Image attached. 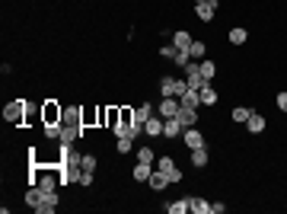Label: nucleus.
<instances>
[{
  "label": "nucleus",
  "instance_id": "nucleus-24",
  "mask_svg": "<svg viewBox=\"0 0 287 214\" xmlns=\"http://www.w3.org/2000/svg\"><path fill=\"white\" fill-rule=\"evenodd\" d=\"M188 55H191V61H204V58H208V45H204L201 38H195L191 48H188Z\"/></svg>",
  "mask_w": 287,
  "mask_h": 214
},
{
  "label": "nucleus",
  "instance_id": "nucleus-22",
  "mask_svg": "<svg viewBox=\"0 0 287 214\" xmlns=\"http://www.w3.org/2000/svg\"><path fill=\"white\" fill-rule=\"evenodd\" d=\"M198 96H201V106H217V90L211 83H204L201 90H198Z\"/></svg>",
  "mask_w": 287,
  "mask_h": 214
},
{
  "label": "nucleus",
  "instance_id": "nucleus-6",
  "mask_svg": "<svg viewBox=\"0 0 287 214\" xmlns=\"http://www.w3.org/2000/svg\"><path fill=\"white\" fill-rule=\"evenodd\" d=\"M195 16L201 23H211L217 16V0H204V3H195Z\"/></svg>",
  "mask_w": 287,
  "mask_h": 214
},
{
  "label": "nucleus",
  "instance_id": "nucleus-18",
  "mask_svg": "<svg viewBox=\"0 0 287 214\" xmlns=\"http://www.w3.org/2000/svg\"><path fill=\"white\" fill-rule=\"evenodd\" d=\"M176 118L182 122V128H191V125H198V109H185V106H182Z\"/></svg>",
  "mask_w": 287,
  "mask_h": 214
},
{
  "label": "nucleus",
  "instance_id": "nucleus-34",
  "mask_svg": "<svg viewBox=\"0 0 287 214\" xmlns=\"http://www.w3.org/2000/svg\"><path fill=\"white\" fill-rule=\"evenodd\" d=\"M188 61H191V55H188V51H176V58H173V64H176V68H185Z\"/></svg>",
  "mask_w": 287,
  "mask_h": 214
},
{
  "label": "nucleus",
  "instance_id": "nucleus-27",
  "mask_svg": "<svg viewBox=\"0 0 287 214\" xmlns=\"http://www.w3.org/2000/svg\"><path fill=\"white\" fill-rule=\"evenodd\" d=\"M115 150H118V153H131L134 150V138H128V135L115 138Z\"/></svg>",
  "mask_w": 287,
  "mask_h": 214
},
{
  "label": "nucleus",
  "instance_id": "nucleus-5",
  "mask_svg": "<svg viewBox=\"0 0 287 214\" xmlns=\"http://www.w3.org/2000/svg\"><path fill=\"white\" fill-rule=\"evenodd\" d=\"M179 109H182L179 96H163V99H160V109H156V112H160L163 118H176V115H179Z\"/></svg>",
  "mask_w": 287,
  "mask_h": 214
},
{
  "label": "nucleus",
  "instance_id": "nucleus-39",
  "mask_svg": "<svg viewBox=\"0 0 287 214\" xmlns=\"http://www.w3.org/2000/svg\"><path fill=\"white\" fill-rule=\"evenodd\" d=\"M195 3H204V0H195Z\"/></svg>",
  "mask_w": 287,
  "mask_h": 214
},
{
  "label": "nucleus",
  "instance_id": "nucleus-11",
  "mask_svg": "<svg viewBox=\"0 0 287 214\" xmlns=\"http://www.w3.org/2000/svg\"><path fill=\"white\" fill-rule=\"evenodd\" d=\"M265 125H268V122H265V115H262V112H255V109H252L249 122H246V131H249V135H262V131H265Z\"/></svg>",
  "mask_w": 287,
  "mask_h": 214
},
{
  "label": "nucleus",
  "instance_id": "nucleus-38",
  "mask_svg": "<svg viewBox=\"0 0 287 214\" xmlns=\"http://www.w3.org/2000/svg\"><path fill=\"white\" fill-rule=\"evenodd\" d=\"M223 211H227V205H223V202H211V214H223Z\"/></svg>",
  "mask_w": 287,
  "mask_h": 214
},
{
  "label": "nucleus",
  "instance_id": "nucleus-17",
  "mask_svg": "<svg viewBox=\"0 0 287 214\" xmlns=\"http://www.w3.org/2000/svg\"><path fill=\"white\" fill-rule=\"evenodd\" d=\"M208 160H211L208 147H198V150H191V166H195V170H204V166H208Z\"/></svg>",
  "mask_w": 287,
  "mask_h": 214
},
{
  "label": "nucleus",
  "instance_id": "nucleus-1",
  "mask_svg": "<svg viewBox=\"0 0 287 214\" xmlns=\"http://www.w3.org/2000/svg\"><path fill=\"white\" fill-rule=\"evenodd\" d=\"M26 109H29V99H13V103L3 106V122L16 125V128H26Z\"/></svg>",
  "mask_w": 287,
  "mask_h": 214
},
{
  "label": "nucleus",
  "instance_id": "nucleus-14",
  "mask_svg": "<svg viewBox=\"0 0 287 214\" xmlns=\"http://www.w3.org/2000/svg\"><path fill=\"white\" fill-rule=\"evenodd\" d=\"M163 138H169V141H173V138H182V122L179 118H166V122H163Z\"/></svg>",
  "mask_w": 287,
  "mask_h": 214
},
{
  "label": "nucleus",
  "instance_id": "nucleus-28",
  "mask_svg": "<svg viewBox=\"0 0 287 214\" xmlns=\"http://www.w3.org/2000/svg\"><path fill=\"white\" fill-rule=\"evenodd\" d=\"M191 211H195V214H211V202L201 198V195H195V198H191Z\"/></svg>",
  "mask_w": 287,
  "mask_h": 214
},
{
  "label": "nucleus",
  "instance_id": "nucleus-8",
  "mask_svg": "<svg viewBox=\"0 0 287 214\" xmlns=\"http://www.w3.org/2000/svg\"><path fill=\"white\" fill-rule=\"evenodd\" d=\"M61 125H83V106H64V118ZM86 128V125H83Z\"/></svg>",
  "mask_w": 287,
  "mask_h": 214
},
{
  "label": "nucleus",
  "instance_id": "nucleus-36",
  "mask_svg": "<svg viewBox=\"0 0 287 214\" xmlns=\"http://www.w3.org/2000/svg\"><path fill=\"white\" fill-rule=\"evenodd\" d=\"M182 179H185V173H182L179 166H173V170H169V182L176 185V182H182Z\"/></svg>",
  "mask_w": 287,
  "mask_h": 214
},
{
  "label": "nucleus",
  "instance_id": "nucleus-19",
  "mask_svg": "<svg viewBox=\"0 0 287 214\" xmlns=\"http://www.w3.org/2000/svg\"><path fill=\"white\" fill-rule=\"evenodd\" d=\"M42 198H45V192L38 189V185H29V192H26V205H29L32 211H36L38 205H42Z\"/></svg>",
  "mask_w": 287,
  "mask_h": 214
},
{
  "label": "nucleus",
  "instance_id": "nucleus-37",
  "mask_svg": "<svg viewBox=\"0 0 287 214\" xmlns=\"http://www.w3.org/2000/svg\"><path fill=\"white\" fill-rule=\"evenodd\" d=\"M275 106L281 112H287V93H278V96H275Z\"/></svg>",
  "mask_w": 287,
  "mask_h": 214
},
{
  "label": "nucleus",
  "instance_id": "nucleus-3",
  "mask_svg": "<svg viewBox=\"0 0 287 214\" xmlns=\"http://www.w3.org/2000/svg\"><path fill=\"white\" fill-rule=\"evenodd\" d=\"M64 118V106L54 103V99H45L42 103V125H61Z\"/></svg>",
  "mask_w": 287,
  "mask_h": 214
},
{
  "label": "nucleus",
  "instance_id": "nucleus-25",
  "mask_svg": "<svg viewBox=\"0 0 287 214\" xmlns=\"http://www.w3.org/2000/svg\"><path fill=\"white\" fill-rule=\"evenodd\" d=\"M249 115H252V109H249V106H236V109L230 112V118H233L236 125H246V122H249Z\"/></svg>",
  "mask_w": 287,
  "mask_h": 214
},
{
  "label": "nucleus",
  "instance_id": "nucleus-16",
  "mask_svg": "<svg viewBox=\"0 0 287 214\" xmlns=\"http://www.w3.org/2000/svg\"><path fill=\"white\" fill-rule=\"evenodd\" d=\"M179 103L185 106V109H201V96H198V90H185L179 96Z\"/></svg>",
  "mask_w": 287,
  "mask_h": 214
},
{
  "label": "nucleus",
  "instance_id": "nucleus-31",
  "mask_svg": "<svg viewBox=\"0 0 287 214\" xmlns=\"http://www.w3.org/2000/svg\"><path fill=\"white\" fill-rule=\"evenodd\" d=\"M156 170H163V173H169V170H173V166H176V160L173 157H169V153H160V157H156Z\"/></svg>",
  "mask_w": 287,
  "mask_h": 214
},
{
  "label": "nucleus",
  "instance_id": "nucleus-32",
  "mask_svg": "<svg viewBox=\"0 0 287 214\" xmlns=\"http://www.w3.org/2000/svg\"><path fill=\"white\" fill-rule=\"evenodd\" d=\"M96 166H99L96 153H83V173H96Z\"/></svg>",
  "mask_w": 287,
  "mask_h": 214
},
{
  "label": "nucleus",
  "instance_id": "nucleus-7",
  "mask_svg": "<svg viewBox=\"0 0 287 214\" xmlns=\"http://www.w3.org/2000/svg\"><path fill=\"white\" fill-rule=\"evenodd\" d=\"M58 205H61L58 189H54V192H45V198H42V205L36 208V214H54V211H58Z\"/></svg>",
  "mask_w": 287,
  "mask_h": 214
},
{
  "label": "nucleus",
  "instance_id": "nucleus-2",
  "mask_svg": "<svg viewBox=\"0 0 287 214\" xmlns=\"http://www.w3.org/2000/svg\"><path fill=\"white\" fill-rule=\"evenodd\" d=\"M188 90V83L182 77H169V73H160V96H182Z\"/></svg>",
  "mask_w": 287,
  "mask_h": 214
},
{
  "label": "nucleus",
  "instance_id": "nucleus-15",
  "mask_svg": "<svg viewBox=\"0 0 287 214\" xmlns=\"http://www.w3.org/2000/svg\"><path fill=\"white\" fill-rule=\"evenodd\" d=\"M134 182H147L150 176H153V163H134Z\"/></svg>",
  "mask_w": 287,
  "mask_h": 214
},
{
  "label": "nucleus",
  "instance_id": "nucleus-29",
  "mask_svg": "<svg viewBox=\"0 0 287 214\" xmlns=\"http://www.w3.org/2000/svg\"><path fill=\"white\" fill-rule=\"evenodd\" d=\"M198 64H201V77L211 83V80H214V73H217V64H214V61H208V58H204V61H198Z\"/></svg>",
  "mask_w": 287,
  "mask_h": 214
},
{
  "label": "nucleus",
  "instance_id": "nucleus-23",
  "mask_svg": "<svg viewBox=\"0 0 287 214\" xmlns=\"http://www.w3.org/2000/svg\"><path fill=\"white\" fill-rule=\"evenodd\" d=\"M150 115H156V109H153V103H141V106H138V109H134V122H141V125H144V122H147V118H150Z\"/></svg>",
  "mask_w": 287,
  "mask_h": 214
},
{
  "label": "nucleus",
  "instance_id": "nucleus-4",
  "mask_svg": "<svg viewBox=\"0 0 287 214\" xmlns=\"http://www.w3.org/2000/svg\"><path fill=\"white\" fill-rule=\"evenodd\" d=\"M182 141H185V147H188V150L208 147V141H204V131H198L195 125H191V128H182Z\"/></svg>",
  "mask_w": 287,
  "mask_h": 214
},
{
  "label": "nucleus",
  "instance_id": "nucleus-35",
  "mask_svg": "<svg viewBox=\"0 0 287 214\" xmlns=\"http://www.w3.org/2000/svg\"><path fill=\"white\" fill-rule=\"evenodd\" d=\"M96 182V173H80V179H77V185H83V189H90V185Z\"/></svg>",
  "mask_w": 287,
  "mask_h": 214
},
{
  "label": "nucleus",
  "instance_id": "nucleus-20",
  "mask_svg": "<svg viewBox=\"0 0 287 214\" xmlns=\"http://www.w3.org/2000/svg\"><path fill=\"white\" fill-rule=\"evenodd\" d=\"M118 118H121V106H106V128H118Z\"/></svg>",
  "mask_w": 287,
  "mask_h": 214
},
{
  "label": "nucleus",
  "instance_id": "nucleus-10",
  "mask_svg": "<svg viewBox=\"0 0 287 214\" xmlns=\"http://www.w3.org/2000/svg\"><path fill=\"white\" fill-rule=\"evenodd\" d=\"M147 185H150L153 192H163L166 185H173V182H169V173H163V170H156V166H153V176L147 179Z\"/></svg>",
  "mask_w": 287,
  "mask_h": 214
},
{
  "label": "nucleus",
  "instance_id": "nucleus-13",
  "mask_svg": "<svg viewBox=\"0 0 287 214\" xmlns=\"http://www.w3.org/2000/svg\"><path fill=\"white\" fill-rule=\"evenodd\" d=\"M191 42H195V38L188 36V29H176V32H173V45H176L179 51H188Z\"/></svg>",
  "mask_w": 287,
  "mask_h": 214
},
{
  "label": "nucleus",
  "instance_id": "nucleus-9",
  "mask_svg": "<svg viewBox=\"0 0 287 214\" xmlns=\"http://www.w3.org/2000/svg\"><path fill=\"white\" fill-rule=\"evenodd\" d=\"M163 122H166V118H163L160 112H156V115H150L147 122H144V135H147V138H160L163 135Z\"/></svg>",
  "mask_w": 287,
  "mask_h": 214
},
{
  "label": "nucleus",
  "instance_id": "nucleus-12",
  "mask_svg": "<svg viewBox=\"0 0 287 214\" xmlns=\"http://www.w3.org/2000/svg\"><path fill=\"white\" fill-rule=\"evenodd\" d=\"M191 198H195V195L176 198V202H169V205H166V211H169V214H188V211H191Z\"/></svg>",
  "mask_w": 287,
  "mask_h": 214
},
{
  "label": "nucleus",
  "instance_id": "nucleus-21",
  "mask_svg": "<svg viewBox=\"0 0 287 214\" xmlns=\"http://www.w3.org/2000/svg\"><path fill=\"white\" fill-rule=\"evenodd\" d=\"M227 38H230V45H246L249 42V32H246V26H233Z\"/></svg>",
  "mask_w": 287,
  "mask_h": 214
},
{
  "label": "nucleus",
  "instance_id": "nucleus-30",
  "mask_svg": "<svg viewBox=\"0 0 287 214\" xmlns=\"http://www.w3.org/2000/svg\"><path fill=\"white\" fill-rule=\"evenodd\" d=\"M134 122V109L131 106H121V118H118V128H128V125ZM115 131V128H112Z\"/></svg>",
  "mask_w": 287,
  "mask_h": 214
},
{
  "label": "nucleus",
  "instance_id": "nucleus-26",
  "mask_svg": "<svg viewBox=\"0 0 287 214\" xmlns=\"http://www.w3.org/2000/svg\"><path fill=\"white\" fill-rule=\"evenodd\" d=\"M138 163H156V150L153 147H138Z\"/></svg>",
  "mask_w": 287,
  "mask_h": 214
},
{
  "label": "nucleus",
  "instance_id": "nucleus-33",
  "mask_svg": "<svg viewBox=\"0 0 287 214\" xmlns=\"http://www.w3.org/2000/svg\"><path fill=\"white\" fill-rule=\"evenodd\" d=\"M176 51H179V48H176L173 42H169V45H160V58H166V61H173V58H176Z\"/></svg>",
  "mask_w": 287,
  "mask_h": 214
}]
</instances>
